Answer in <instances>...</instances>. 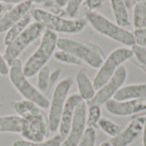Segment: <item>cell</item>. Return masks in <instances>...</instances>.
I'll return each mask as SVG.
<instances>
[{"label":"cell","mask_w":146,"mask_h":146,"mask_svg":"<svg viewBox=\"0 0 146 146\" xmlns=\"http://www.w3.org/2000/svg\"><path fill=\"white\" fill-rule=\"evenodd\" d=\"M57 48L73 54L82 63L93 68H98L106 57L104 50L98 44L76 38H58Z\"/></svg>","instance_id":"1"},{"label":"cell","mask_w":146,"mask_h":146,"mask_svg":"<svg viewBox=\"0 0 146 146\" xmlns=\"http://www.w3.org/2000/svg\"><path fill=\"white\" fill-rule=\"evenodd\" d=\"M32 18L39 23L44 29L50 30L56 33L76 34L85 30L88 25L86 19L67 18L62 15L53 14L46 9L33 8L30 11Z\"/></svg>","instance_id":"2"},{"label":"cell","mask_w":146,"mask_h":146,"mask_svg":"<svg viewBox=\"0 0 146 146\" xmlns=\"http://www.w3.org/2000/svg\"><path fill=\"white\" fill-rule=\"evenodd\" d=\"M87 23L99 34L107 37L125 47H133L136 44L133 33L119 26L97 10L87 11L86 18Z\"/></svg>","instance_id":"3"},{"label":"cell","mask_w":146,"mask_h":146,"mask_svg":"<svg viewBox=\"0 0 146 146\" xmlns=\"http://www.w3.org/2000/svg\"><path fill=\"white\" fill-rule=\"evenodd\" d=\"M8 75L13 86L23 97L24 99L34 103L42 110L49 109L50 99L44 93L40 92L38 87H35L24 74L22 63L20 59L15 60L9 65Z\"/></svg>","instance_id":"4"},{"label":"cell","mask_w":146,"mask_h":146,"mask_svg":"<svg viewBox=\"0 0 146 146\" xmlns=\"http://www.w3.org/2000/svg\"><path fill=\"white\" fill-rule=\"evenodd\" d=\"M57 40V33L48 29L44 30L38 48L22 65L23 73L27 78L36 75L43 67L47 65V62L56 52Z\"/></svg>","instance_id":"5"},{"label":"cell","mask_w":146,"mask_h":146,"mask_svg":"<svg viewBox=\"0 0 146 146\" xmlns=\"http://www.w3.org/2000/svg\"><path fill=\"white\" fill-rule=\"evenodd\" d=\"M21 118V135L23 139L38 142L48 139L50 133L48 116L38 106Z\"/></svg>","instance_id":"6"},{"label":"cell","mask_w":146,"mask_h":146,"mask_svg":"<svg viewBox=\"0 0 146 146\" xmlns=\"http://www.w3.org/2000/svg\"><path fill=\"white\" fill-rule=\"evenodd\" d=\"M133 57V50L130 47H118L113 50L104 59L92 80L94 87L98 90L102 87L116 71L127 61Z\"/></svg>","instance_id":"7"},{"label":"cell","mask_w":146,"mask_h":146,"mask_svg":"<svg viewBox=\"0 0 146 146\" xmlns=\"http://www.w3.org/2000/svg\"><path fill=\"white\" fill-rule=\"evenodd\" d=\"M73 84V79L71 77H66L56 84L53 91L51 100H50L48 114V121L50 133L58 131L61 115Z\"/></svg>","instance_id":"8"},{"label":"cell","mask_w":146,"mask_h":146,"mask_svg":"<svg viewBox=\"0 0 146 146\" xmlns=\"http://www.w3.org/2000/svg\"><path fill=\"white\" fill-rule=\"evenodd\" d=\"M44 30L39 23L32 22L15 39L6 45L3 55L8 64L10 65L15 60L19 59L24 50L42 36Z\"/></svg>","instance_id":"9"},{"label":"cell","mask_w":146,"mask_h":146,"mask_svg":"<svg viewBox=\"0 0 146 146\" xmlns=\"http://www.w3.org/2000/svg\"><path fill=\"white\" fill-rule=\"evenodd\" d=\"M127 79V69L122 65L116 73L102 87L97 90L94 98L89 102V104L102 106L113 99L119 90L124 86Z\"/></svg>","instance_id":"10"},{"label":"cell","mask_w":146,"mask_h":146,"mask_svg":"<svg viewBox=\"0 0 146 146\" xmlns=\"http://www.w3.org/2000/svg\"><path fill=\"white\" fill-rule=\"evenodd\" d=\"M86 113L87 104L81 101L76 107L74 115L70 125L69 132L67 137L63 139L61 146H77L82 139L87 126H86Z\"/></svg>","instance_id":"11"},{"label":"cell","mask_w":146,"mask_h":146,"mask_svg":"<svg viewBox=\"0 0 146 146\" xmlns=\"http://www.w3.org/2000/svg\"><path fill=\"white\" fill-rule=\"evenodd\" d=\"M145 115L137 116L133 119L127 126L124 127L121 132L110 142L114 146H130L136 142L143 133L145 124Z\"/></svg>","instance_id":"12"},{"label":"cell","mask_w":146,"mask_h":146,"mask_svg":"<svg viewBox=\"0 0 146 146\" xmlns=\"http://www.w3.org/2000/svg\"><path fill=\"white\" fill-rule=\"evenodd\" d=\"M104 105L106 110L113 115L121 117L130 116L146 110V98L124 101L111 99Z\"/></svg>","instance_id":"13"},{"label":"cell","mask_w":146,"mask_h":146,"mask_svg":"<svg viewBox=\"0 0 146 146\" xmlns=\"http://www.w3.org/2000/svg\"><path fill=\"white\" fill-rule=\"evenodd\" d=\"M33 8V4L30 0H27L19 4L15 5L10 9L0 15V33H6L14 24L20 21L23 16L29 14Z\"/></svg>","instance_id":"14"},{"label":"cell","mask_w":146,"mask_h":146,"mask_svg":"<svg viewBox=\"0 0 146 146\" xmlns=\"http://www.w3.org/2000/svg\"><path fill=\"white\" fill-rule=\"evenodd\" d=\"M82 101V98L80 97V95L77 94H72L69 96L66 101V104L64 105L62 115H61V120H60V124L58 127V132L59 134L63 138V139L67 137L70 125L72 123L74 112L76 110V107L78 104ZM84 101V100H83Z\"/></svg>","instance_id":"15"},{"label":"cell","mask_w":146,"mask_h":146,"mask_svg":"<svg viewBox=\"0 0 146 146\" xmlns=\"http://www.w3.org/2000/svg\"><path fill=\"white\" fill-rule=\"evenodd\" d=\"M75 81L78 88V94L85 102H90L95 96L97 90L94 87L92 80L88 75L87 69L80 68L75 76Z\"/></svg>","instance_id":"16"},{"label":"cell","mask_w":146,"mask_h":146,"mask_svg":"<svg viewBox=\"0 0 146 146\" xmlns=\"http://www.w3.org/2000/svg\"><path fill=\"white\" fill-rule=\"evenodd\" d=\"M146 98V83L130 84L123 86L113 99L116 101L140 99Z\"/></svg>","instance_id":"17"},{"label":"cell","mask_w":146,"mask_h":146,"mask_svg":"<svg viewBox=\"0 0 146 146\" xmlns=\"http://www.w3.org/2000/svg\"><path fill=\"white\" fill-rule=\"evenodd\" d=\"M112 12L115 17V22L122 27H127L131 25L129 18V10L127 8L123 0H110Z\"/></svg>","instance_id":"18"},{"label":"cell","mask_w":146,"mask_h":146,"mask_svg":"<svg viewBox=\"0 0 146 146\" xmlns=\"http://www.w3.org/2000/svg\"><path fill=\"white\" fill-rule=\"evenodd\" d=\"M32 15L31 14H27L23 16L20 21H18L15 24H14L9 29L7 30L3 38V43L5 45L9 44L14 39H15L32 22Z\"/></svg>","instance_id":"19"},{"label":"cell","mask_w":146,"mask_h":146,"mask_svg":"<svg viewBox=\"0 0 146 146\" xmlns=\"http://www.w3.org/2000/svg\"><path fill=\"white\" fill-rule=\"evenodd\" d=\"M21 132V118L19 115L0 116V133H20Z\"/></svg>","instance_id":"20"},{"label":"cell","mask_w":146,"mask_h":146,"mask_svg":"<svg viewBox=\"0 0 146 146\" xmlns=\"http://www.w3.org/2000/svg\"><path fill=\"white\" fill-rule=\"evenodd\" d=\"M123 127H124L123 126L119 125L115 123V121H111L110 119L105 118V117L101 118V120L98 122V128H99L104 133H105L110 139L116 137L121 132Z\"/></svg>","instance_id":"21"},{"label":"cell","mask_w":146,"mask_h":146,"mask_svg":"<svg viewBox=\"0 0 146 146\" xmlns=\"http://www.w3.org/2000/svg\"><path fill=\"white\" fill-rule=\"evenodd\" d=\"M62 141L63 138L60 134H57L50 139L38 142L28 141L26 139H18L12 144V146H61Z\"/></svg>","instance_id":"22"},{"label":"cell","mask_w":146,"mask_h":146,"mask_svg":"<svg viewBox=\"0 0 146 146\" xmlns=\"http://www.w3.org/2000/svg\"><path fill=\"white\" fill-rule=\"evenodd\" d=\"M133 26L135 28L146 27V0H141L133 7Z\"/></svg>","instance_id":"23"},{"label":"cell","mask_w":146,"mask_h":146,"mask_svg":"<svg viewBox=\"0 0 146 146\" xmlns=\"http://www.w3.org/2000/svg\"><path fill=\"white\" fill-rule=\"evenodd\" d=\"M102 118V110L101 106L89 104L86 113V126L87 127H92L97 129L98 127V122Z\"/></svg>","instance_id":"24"},{"label":"cell","mask_w":146,"mask_h":146,"mask_svg":"<svg viewBox=\"0 0 146 146\" xmlns=\"http://www.w3.org/2000/svg\"><path fill=\"white\" fill-rule=\"evenodd\" d=\"M50 68L48 65L43 67L37 74V82H38V89L44 93L50 91Z\"/></svg>","instance_id":"25"},{"label":"cell","mask_w":146,"mask_h":146,"mask_svg":"<svg viewBox=\"0 0 146 146\" xmlns=\"http://www.w3.org/2000/svg\"><path fill=\"white\" fill-rule=\"evenodd\" d=\"M54 57L58 62L65 63V64L77 65V66L82 64V62L80 61L73 54H71L68 51H65V50H58L57 51H56L54 53Z\"/></svg>","instance_id":"26"},{"label":"cell","mask_w":146,"mask_h":146,"mask_svg":"<svg viewBox=\"0 0 146 146\" xmlns=\"http://www.w3.org/2000/svg\"><path fill=\"white\" fill-rule=\"evenodd\" d=\"M135 61L138 62L139 67L146 71V47L134 44L131 47Z\"/></svg>","instance_id":"27"},{"label":"cell","mask_w":146,"mask_h":146,"mask_svg":"<svg viewBox=\"0 0 146 146\" xmlns=\"http://www.w3.org/2000/svg\"><path fill=\"white\" fill-rule=\"evenodd\" d=\"M84 1L85 0H68L64 8L66 15L69 18H76L80 12V7L84 3Z\"/></svg>","instance_id":"28"},{"label":"cell","mask_w":146,"mask_h":146,"mask_svg":"<svg viewBox=\"0 0 146 146\" xmlns=\"http://www.w3.org/2000/svg\"><path fill=\"white\" fill-rule=\"evenodd\" d=\"M97 139L96 129L92 127H87L82 139L77 146H95Z\"/></svg>","instance_id":"29"},{"label":"cell","mask_w":146,"mask_h":146,"mask_svg":"<svg viewBox=\"0 0 146 146\" xmlns=\"http://www.w3.org/2000/svg\"><path fill=\"white\" fill-rule=\"evenodd\" d=\"M136 44L146 47V27L135 28L133 32Z\"/></svg>","instance_id":"30"},{"label":"cell","mask_w":146,"mask_h":146,"mask_svg":"<svg viewBox=\"0 0 146 146\" xmlns=\"http://www.w3.org/2000/svg\"><path fill=\"white\" fill-rule=\"evenodd\" d=\"M105 1L106 0H85L83 5L86 7L87 11H93L100 7Z\"/></svg>","instance_id":"31"},{"label":"cell","mask_w":146,"mask_h":146,"mask_svg":"<svg viewBox=\"0 0 146 146\" xmlns=\"http://www.w3.org/2000/svg\"><path fill=\"white\" fill-rule=\"evenodd\" d=\"M9 71V65L3 57V55L0 53V74L3 76L8 75Z\"/></svg>","instance_id":"32"},{"label":"cell","mask_w":146,"mask_h":146,"mask_svg":"<svg viewBox=\"0 0 146 146\" xmlns=\"http://www.w3.org/2000/svg\"><path fill=\"white\" fill-rule=\"evenodd\" d=\"M62 74V70L60 68H56L54 71L50 72V90L53 88L55 84L57 82L60 75Z\"/></svg>","instance_id":"33"},{"label":"cell","mask_w":146,"mask_h":146,"mask_svg":"<svg viewBox=\"0 0 146 146\" xmlns=\"http://www.w3.org/2000/svg\"><path fill=\"white\" fill-rule=\"evenodd\" d=\"M27 0H0L1 3H9V4H19L22 2H25Z\"/></svg>","instance_id":"34"},{"label":"cell","mask_w":146,"mask_h":146,"mask_svg":"<svg viewBox=\"0 0 146 146\" xmlns=\"http://www.w3.org/2000/svg\"><path fill=\"white\" fill-rule=\"evenodd\" d=\"M54 2H55V3L58 7H60L62 9H64L65 6H66V4L68 3V0H54Z\"/></svg>","instance_id":"35"},{"label":"cell","mask_w":146,"mask_h":146,"mask_svg":"<svg viewBox=\"0 0 146 146\" xmlns=\"http://www.w3.org/2000/svg\"><path fill=\"white\" fill-rule=\"evenodd\" d=\"M123 1H124V3H126L127 8L128 9V10H129V9H132L134 7L135 3H136L134 0H123Z\"/></svg>","instance_id":"36"},{"label":"cell","mask_w":146,"mask_h":146,"mask_svg":"<svg viewBox=\"0 0 146 146\" xmlns=\"http://www.w3.org/2000/svg\"><path fill=\"white\" fill-rule=\"evenodd\" d=\"M142 140H143V146H146V117H145V127H144L143 133H142Z\"/></svg>","instance_id":"37"},{"label":"cell","mask_w":146,"mask_h":146,"mask_svg":"<svg viewBox=\"0 0 146 146\" xmlns=\"http://www.w3.org/2000/svg\"><path fill=\"white\" fill-rule=\"evenodd\" d=\"M30 1L32 2L33 4H41V3L44 4V3H46L51 0H30Z\"/></svg>","instance_id":"38"},{"label":"cell","mask_w":146,"mask_h":146,"mask_svg":"<svg viewBox=\"0 0 146 146\" xmlns=\"http://www.w3.org/2000/svg\"><path fill=\"white\" fill-rule=\"evenodd\" d=\"M99 146H114V145L110 142V140H108V141H104V142L101 143Z\"/></svg>","instance_id":"39"},{"label":"cell","mask_w":146,"mask_h":146,"mask_svg":"<svg viewBox=\"0 0 146 146\" xmlns=\"http://www.w3.org/2000/svg\"><path fill=\"white\" fill-rule=\"evenodd\" d=\"M3 9H4V6H3V3H1V2H0V15H3Z\"/></svg>","instance_id":"40"},{"label":"cell","mask_w":146,"mask_h":146,"mask_svg":"<svg viewBox=\"0 0 146 146\" xmlns=\"http://www.w3.org/2000/svg\"><path fill=\"white\" fill-rule=\"evenodd\" d=\"M135 1V3H138V2H139V1H141V0H134Z\"/></svg>","instance_id":"41"}]
</instances>
